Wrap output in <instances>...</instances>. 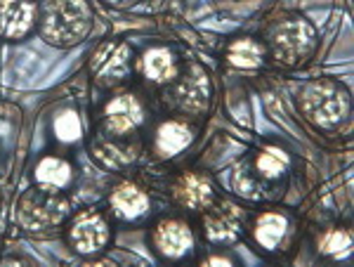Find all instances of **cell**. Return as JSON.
Here are the masks:
<instances>
[{
    "instance_id": "20",
    "label": "cell",
    "mask_w": 354,
    "mask_h": 267,
    "mask_svg": "<svg viewBox=\"0 0 354 267\" xmlns=\"http://www.w3.org/2000/svg\"><path fill=\"white\" fill-rule=\"evenodd\" d=\"M55 135L62 142H73L81 138V118L76 111H62L55 118Z\"/></svg>"
},
{
    "instance_id": "5",
    "label": "cell",
    "mask_w": 354,
    "mask_h": 267,
    "mask_svg": "<svg viewBox=\"0 0 354 267\" xmlns=\"http://www.w3.org/2000/svg\"><path fill=\"white\" fill-rule=\"evenodd\" d=\"M68 241H71V246L83 255L97 253L109 241V225H106V220L95 211L81 213L71 223V227H68Z\"/></svg>"
},
{
    "instance_id": "6",
    "label": "cell",
    "mask_w": 354,
    "mask_h": 267,
    "mask_svg": "<svg viewBox=\"0 0 354 267\" xmlns=\"http://www.w3.org/2000/svg\"><path fill=\"white\" fill-rule=\"evenodd\" d=\"M90 69L97 81L104 85L123 81L130 69V48L125 43H104L95 53Z\"/></svg>"
},
{
    "instance_id": "18",
    "label": "cell",
    "mask_w": 354,
    "mask_h": 267,
    "mask_svg": "<svg viewBox=\"0 0 354 267\" xmlns=\"http://www.w3.org/2000/svg\"><path fill=\"white\" fill-rule=\"evenodd\" d=\"M286 218L279 213H265L258 218V223H255V239L262 248H277L279 241L283 239V234H286Z\"/></svg>"
},
{
    "instance_id": "16",
    "label": "cell",
    "mask_w": 354,
    "mask_h": 267,
    "mask_svg": "<svg viewBox=\"0 0 354 267\" xmlns=\"http://www.w3.org/2000/svg\"><path fill=\"white\" fill-rule=\"evenodd\" d=\"M36 180L41 187H50V190H62L71 180V166L64 158L45 156L36 166Z\"/></svg>"
},
{
    "instance_id": "19",
    "label": "cell",
    "mask_w": 354,
    "mask_h": 267,
    "mask_svg": "<svg viewBox=\"0 0 354 267\" xmlns=\"http://www.w3.org/2000/svg\"><path fill=\"white\" fill-rule=\"evenodd\" d=\"M255 166H258V170L265 178H277V175H281L283 168L288 166V158L281 149H277V147H265V149L260 151Z\"/></svg>"
},
{
    "instance_id": "23",
    "label": "cell",
    "mask_w": 354,
    "mask_h": 267,
    "mask_svg": "<svg viewBox=\"0 0 354 267\" xmlns=\"http://www.w3.org/2000/svg\"><path fill=\"white\" fill-rule=\"evenodd\" d=\"M106 3L118 5V8H123V5H130V3H133V0H106Z\"/></svg>"
},
{
    "instance_id": "15",
    "label": "cell",
    "mask_w": 354,
    "mask_h": 267,
    "mask_svg": "<svg viewBox=\"0 0 354 267\" xmlns=\"http://www.w3.org/2000/svg\"><path fill=\"white\" fill-rule=\"evenodd\" d=\"M196 76H187V81L177 88V102H180L182 109L187 111H201L208 102V95H210V88L205 83L203 73L201 71H194Z\"/></svg>"
},
{
    "instance_id": "7",
    "label": "cell",
    "mask_w": 354,
    "mask_h": 267,
    "mask_svg": "<svg viewBox=\"0 0 354 267\" xmlns=\"http://www.w3.org/2000/svg\"><path fill=\"white\" fill-rule=\"evenodd\" d=\"M36 24V5L31 0H0V36L24 38Z\"/></svg>"
},
{
    "instance_id": "4",
    "label": "cell",
    "mask_w": 354,
    "mask_h": 267,
    "mask_svg": "<svg viewBox=\"0 0 354 267\" xmlns=\"http://www.w3.org/2000/svg\"><path fill=\"white\" fill-rule=\"evenodd\" d=\"M272 55L281 64H300L317 48V31L305 19L279 21L270 33Z\"/></svg>"
},
{
    "instance_id": "9",
    "label": "cell",
    "mask_w": 354,
    "mask_h": 267,
    "mask_svg": "<svg viewBox=\"0 0 354 267\" xmlns=\"http://www.w3.org/2000/svg\"><path fill=\"white\" fill-rule=\"evenodd\" d=\"M243 211L234 203H222L205 215V237L210 241H232L241 234Z\"/></svg>"
},
{
    "instance_id": "1",
    "label": "cell",
    "mask_w": 354,
    "mask_h": 267,
    "mask_svg": "<svg viewBox=\"0 0 354 267\" xmlns=\"http://www.w3.org/2000/svg\"><path fill=\"white\" fill-rule=\"evenodd\" d=\"M95 15L85 0H45L41 8V33L50 45L81 43L90 33Z\"/></svg>"
},
{
    "instance_id": "11",
    "label": "cell",
    "mask_w": 354,
    "mask_h": 267,
    "mask_svg": "<svg viewBox=\"0 0 354 267\" xmlns=\"http://www.w3.org/2000/svg\"><path fill=\"white\" fill-rule=\"evenodd\" d=\"M175 199L185 208L203 211L210 203V199H213V185H210L208 178H203V175L187 173L175 183Z\"/></svg>"
},
{
    "instance_id": "17",
    "label": "cell",
    "mask_w": 354,
    "mask_h": 267,
    "mask_svg": "<svg viewBox=\"0 0 354 267\" xmlns=\"http://www.w3.org/2000/svg\"><path fill=\"white\" fill-rule=\"evenodd\" d=\"M230 62L239 69H258V66L265 62V48L253 41V38H239L230 45Z\"/></svg>"
},
{
    "instance_id": "8",
    "label": "cell",
    "mask_w": 354,
    "mask_h": 267,
    "mask_svg": "<svg viewBox=\"0 0 354 267\" xmlns=\"http://www.w3.org/2000/svg\"><path fill=\"white\" fill-rule=\"evenodd\" d=\"M104 121L106 128L116 135H128L130 130H135L145 121V109L133 95H121L113 98L104 109Z\"/></svg>"
},
{
    "instance_id": "10",
    "label": "cell",
    "mask_w": 354,
    "mask_h": 267,
    "mask_svg": "<svg viewBox=\"0 0 354 267\" xmlns=\"http://www.w3.org/2000/svg\"><path fill=\"white\" fill-rule=\"evenodd\" d=\"M194 237L189 227L180 220H161L153 230V246L165 258H182L192 248Z\"/></svg>"
},
{
    "instance_id": "3",
    "label": "cell",
    "mask_w": 354,
    "mask_h": 267,
    "mask_svg": "<svg viewBox=\"0 0 354 267\" xmlns=\"http://www.w3.org/2000/svg\"><path fill=\"white\" fill-rule=\"evenodd\" d=\"M68 203L57 194V190L41 187V190H28L17 206V220L28 232H45L57 227L66 218Z\"/></svg>"
},
{
    "instance_id": "21",
    "label": "cell",
    "mask_w": 354,
    "mask_h": 267,
    "mask_svg": "<svg viewBox=\"0 0 354 267\" xmlns=\"http://www.w3.org/2000/svg\"><path fill=\"white\" fill-rule=\"evenodd\" d=\"M350 243H352V237L347 234L345 230H330L328 234L322 239V253H328V255L347 253Z\"/></svg>"
},
{
    "instance_id": "22",
    "label": "cell",
    "mask_w": 354,
    "mask_h": 267,
    "mask_svg": "<svg viewBox=\"0 0 354 267\" xmlns=\"http://www.w3.org/2000/svg\"><path fill=\"white\" fill-rule=\"evenodd\" d=\"M208 263L210 265H230V260H225V258H210Z\"/></svg>"
},
{
    "instance_id": "13",
    "label": "cell",
    "mask_w": 354,
    "mask_h": 267,
    "mask_svg": "<svg viewBox=\"0 0 354 267\" xmlns=\"http://www.w3.org/2000/svg\"><path fill=\"white\" fill-rule=\"evenodd\" d=\"M142 73L151 83H170L177 78V62L168 48H151L142 57Z\"/></svg>"
},
{
    "instance_id": "2",
    "label": "cell",
    "mask_w": 354,
    "mask_h": 267,
    "mask_svg": "<svg viewBox=\"0 0 354 267\" xmlns=\"http://www.w3.org/2000/svg\"><path fill=\"white\" fill-rule=\"evenodd\" d=\"M302 111L312 123L322 128L338 126L350 113V95L345 88L330 81H314L302 90Z\"/></svg>"
},
{
    "instance_id": "12",
    "label": "cell",
    "mask_w": 354,
    "mask_h": 267,
    "mask_svg": "<svg viewBox=\"0 0 354 267\" xmlns=\"http://www.w3.org/2000/svg\"><path fill=\"white\" fill-rule=\"evenodd\" d=\"M111 208L116 211L118 218L135 220V218H140V215L147 213V208H149V196H147L145 192L140 190V187L125 183V185H121V187H116V190H113Z\"/></svg>"
},
{
    "instance_id": "14",
    "label": "cell",
    "mask_w": 354,
    "mask_h": 267,
    "mask_svg": "<svg viewBox=\"0 0 354 267\" xmlns=\"http://www.w3.org/2000/svg\"><path fill=\"white\" fill-rule=\"evenodd\" d=\"M192 142V130L180 121H165L156 133V149L161 156H175Z\"/></svg>"
}]
</instances>
